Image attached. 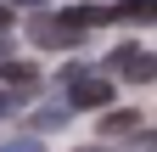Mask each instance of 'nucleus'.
Here are the masks:
<instances>
[{"instance_id": "f257e3e1", "label": "nucleus", "mask_w": 157, "mask_h": 152, "mask_svg": "<svg viewBox=\"0 0 157 152\" xmlns=\"http://www.w3.org/2000/svg\"><path fill=\"white\" fill-rule=\"evenodd\" d=\"M28 40H34L39 51H73L78 40H84V28H73L62 11H45V17H34V23H28Z\"/></svg>"}, {"instance_id": "f03ea898", "label": "nucleus", "mask_w": 157, "mask_h": 152, "mask_svg": "<svg viewBox=\"0 0 157 152\" xmlns=\"http://www.w3.org/2000/svg\"><path fill=\"white\" fill-rule=\"evenodd\" d=\"M112 90H118L112 73H78V79L67 85L62 102H67L73 113H95V107H112Z\"/></svg>"}, {"instance_id": "7ed1b4c3", "label": "nucleus", "mask_w": 157, "mask_h": 152, "mask_svg": "<svg viewBox=\"0 0 157 152\" xmlns=\"http://www.w3.org/2000/svg\"><path fill=\"white\" fill-rule=\"evenodd\" d=\"M107 68H118V79H129V85H151L157 79V51H146V45H118L107 56Z\"/></svg>"}, {"instance_id": "20e7f679", "label": "nucleus", "mask_w": 157, "mask_h": 152, "mask_svg": "<svg viewBox=\"0 0 157 152\" xmlns=\"http://www.w3.org/2000/svg\"><path fill=\"white\" fill-rule=\"evenodd\" d=\"M0 85L17 90V96H34V90H39V73L28 62H17V56H6V62H0Z\"/></svg>"}, {"instance_id": "39448f33", "label": "nucleus", "mask_w": 157, "mask_h": 152, "mask_svg": "<svg viewBox=\"0 0 157 152\" xmlns=\"http://www.w3.org/2000/svg\"><path fill=\"white\" fill-rule=\"evenodd\" d=\"M107 135H140V113H135V107L101 113V141H107Z\"/></svg>"}, {"instance_id": "423d86ee", "label": "nucleus", "mask_w": 157, "mask_h": 152, "mask_svg": "<svg viewBox=\"0 0 157 152\" xmlns=\"http://www.w3.org/2000/svg\"><path fill=\"white\" fill-rule=\"evenodd\" d=\"M112 23H157V0H118Z\"/></svg>"}, {"instance_id": "0eeeda50", "label": "nucleus", "mask_w": 157, "mask_h": 152, "mask_svg": "<svg viewBox=\"0 0 157 152\" xmlns=\"http://www.w3.org/2000/svg\"><path fill=\"white\" fill-rule=\"evenodd\" d=\"M62 17L73 28H95V23H112V6H67Z\"/></svg>"}, {"instance_id": "6e6552de", "label": "nucleus", "mask_w": 157, "mask_h": 152, "mask_svg": "<svg viewBox=\"0 0 157 152\" xmlns=\"http://www.w3.org/2000/svg\"><path fill=\"white\" fill-rule=\"evenodd\" d=\"M67 118H73V107H67V102H62V107H39V113H34V130H62Z\"/></svg>"}, {"instance_id": "1a4fd4ad", "label": "nucleus", "mask_w": 157, "mask_h": 152, "mask_svg": "<svg viewBox=\"0 0 157 152\" xmlns=\"http://www.w3.org/2000/svg\"><path fill=\"white\" fill-rule=\"evenodd\" d=\"M0 152H45V146H39L34 135H23V141H6V146H0Z\"/></svg>"}, {"instance_id": "9d476101", "label": "nucleus", "mask_w": 157, "mask_h": 152, "mask_svg": "<svg viewBox=\"0 0 157 152\" xmlns=\"http://www.w3.org/2000/svg\"><path fill=\"white\" fill-rule=\"evenodd\" d=\"M135 146H140V152H157V130H140V135H135Z\"/></svg>"}, {"instance_id": "9b49d317", "label": "nucleus", "mask_w": 157, "mask_h": 152, "mask_svg": "<svg viewBox=\"0 0 157 152\" xmlns=\"http://www.w3.org/2000/svg\"><path fill=\"white\" fill-rule=\"evenodd\" d=\"M11 107H17V90H6V85H0V118H6Z\"/></svg>"}, {"instance_id": "f8f14e48", "label": "nucleus", "mask_w": 157, "mask_h": 152, "mask_svg": "<svg viewBox=\"0 0 157 152\" xmlns=\"http://www.w3.org/2000/svg\"><path fill=\"white\" fill-rule=\"evenodd\" d=\"M11 17H17V6H0V34L11 28Z\"/></svg>"}, {"instance_id": "ddd939ff", "label": "nucleus", "mask_w": 157, "mask_h": 152, "mask_svg": "<svg viewBox=\"0 0 157 152\" xmlns=\"http://www.w3.org/2000/svg\"><path fill=\"white\" fill-rule=\"evenodd\" d=\"M6 56H11V40H6V34H0V62H6Z\"/></svg>"}, {"instance_id": "4468645a", "label": "nucleus", "mask_w": 157, "mask_h": 152, "mask_svg": "<svg viewBox=\"0 0 157 152\" xmlns=\"http://www.w3.org/2000/svg\"><path fill=\"white\" fill-rule=\"evenodd\" d=\"M11 6H45V0H11Z\"/></svg>"}, {"instance_id": "2eb2a0df", "label": "nucleus", "mask_w": 157, "mask_h": 152, "mask_svg": "<svg viewBox=\"0 0 157 152\" xmlns=\"http://www.w3.org/2000/svg\"><path fill=\"white\" fill-rule=\"evenodd\" d=\"M78 152H101V146H78Z\"/></svg>"}]
</instances>
